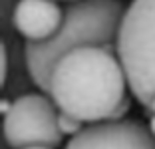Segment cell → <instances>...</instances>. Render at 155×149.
Here are the masks:
<instances>
[{
	"label": "cell",
	"instance_id": "obj_1",
	"mask_svg": "<svg viewBox=\"0 0 155 149\" xmlns=\"http://www.w3.org/2000/svg\"><path fill=\"white\" fill-rule=\"evenodd\" d=\"M127 76L117 50L82 48L56 64L50 80V98L56 108L82 123L110 121L127 98Z\"/></svg>",
	"mask_w": 155,
	"mask_h": 149
},
{
	"label": "cell",
	"instance_id": "obj_2",
	"mask_svg": "<svg viewBox=\"0 0 155 149\" xmlns=\"http://www.w3.org/2000/svg\"><path fill=\"white\" fill-rule=\"evenodd\" d=\"M127 6L121 2H70L64 6V22L50 40L26 42L24 62L30 80L50 95L56 64L82 48L117 50V36Z\"/></svg>",
	"mask_w": 155,
	"mask_h": 149
},
{
	"label": "cell",
	"instance_id": "obj_3",
	"mask_svg": "<svg viewBox=\"0 0 155 149\" xmlns=\"http://www.w3.org/2000/svg\"><path fill=\"white\" fill-rule=\"evenodd\" d=\"M117 58L131 95L147 109L155 98V0H135L127 6L117 36Z\"/></svg>",
	"mask_w": 155,
	"mask_h": 149
},
{
	"label": "cell",
	"instance_id": "obj_4",
	"mask_svg": "<svg viewBox=\"0 0 155 149\" xmlns=\"http://www.w3.org/2000/svg\"><path fill=\"white\" fill-rule=\"evenodd\" d=\"M58 108L46 94H22L12 101V109L4 115L2 131L12 149L58 147L62 131L58 127Z\"/></svg>",
	"mask_w": 155,
	"mask_h": 149
},
{
	"label": "cell",
	"instance_id": "obj_5",
	"mask_svg": "<svg viewBox=\"0 0 155 149\" xmlns=\"http://www.w3.org/2000/svg\"><path fill=\"white\" fill-rule=\"evenodd\" d=\"M64 149H155V137L139 119L104 121L84 127Z\"/></svg>",
	"mask_w": 155,
	"mask_h": 149
},
{
	"label": "cell",
	"instance_id": "obj_6",
	"mask_svg": "<svg viewBox=\"0 0 155 149\" xmlns=\"http://www.w3.org/2000/svg\"><path fill=\"white\" fill-rule=\"evenodd\" d=\"M12 22L26 42H46L64 22V6L52 0H22L14 6Z\"/></svg>",
	"mask_w": 155,
	"mask_h": 149
},
{
	"label": "cell",
	"instance_id": "obj_7",
	"mask_svg": "<svg viewBox=\"0 0 155 149\" xmlns=\"http://www.w3.org/2000/svg\"><path fill=\"white\" fill-rule=\"evenodd\" d=\"M58 127L60 131H62V135H78L80 131L84 129V123L80 121V119H76L74 115H70V113H64V111H60L58 115Z\"/></svg>",
	"mask_w": 155,
	"mask_h": 149
},
{
	"label": "cell",
	"instance_id": "obj_8",
	"mask_svg": "<svg viewBox=\"0 0 155 149\" xmlns=\"http://www.w3.org/2000/svg\"><path fill=\"white\" fill-rule=\"evenodd\" d=\"M129 108H131V98L127 95V98H125V99L121 101V104H119V108L114 111V115L110 118V121H123V119H127L125 115H127Z\"/></svg>",
	"mask_w": 155,
	"mask_h": 149
},
{
	"label": "cell",
	"instance_id": "obj_9",
	"mask_svg": "<svg viewBox=\"0 0 155 149\" xmlns=\"http://www.w3.org/2000/svg\"><path fill=\"white\" fill-rule=\"evenodd\" d=\"M0 64H2L0 80H2V84H6V78H8V52H6V46L4 44H2V48H0Z\"/></svg>",
	"mask_w": 155,
	"mask_h": 149
},
{
	"label": "cell",
	"instance_id": "obj_10",
	"mask_svg": "<svg viewBox=\"0 0 155 149\" xmlns=\"http://www.w3.org/2000/svg\"><path fill=\"white\" fill-rule=\"evenodd\" d=\"M149 131H151V135L155 137V115H149Z\"/></svg>",
	"mask_w": 155,
	"mask_h": 149
},
{
	"label": "cell",
	"instance_id": "obj_11",
	"mask_svg": "<svg viewBox=\"0 0 155 149\" xmlns=\"http://www.w3.org/2000/svg\"><path fill=\"white\" fill-rule=\"evenodd\" d=\"M147 111H151V115H155V98H153V101L149 104V108H147Z\"/></svg>",
	"mask_w": 155,
	"mask_h": 149
},
{
	"label": "cell",
	"instance_id": "obj_12",
	"mask_svg": "<svg viewBox=\"0 0 155 149\" xmlns=\"http://www.w3.org/2000/svg\"><path fill=\"white\" fill-rule=\"evenodd\" d=\"M30 149H50V147H30Z\"/></svg>",
	"mask_w": 155,
	"mask_h": 149
}]
</instances>
